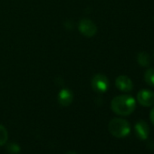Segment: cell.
Wrapping results in <instances>:
<instances>
[{
  "instance_id": "6da1fadb",
  "label": "cell",
  "mask_w": 154,
  "mask_h": 154,
  "mask_svg": "<svg viewBox=\"0 0 154 154\" xmlns=\"http://www.w3.org/2000/svg\"><path fill=\"white\" fill-rule=\"evenodd\" d=\"M111 108L112 112L118 115L128 116L134 112L136 108V101L131 95H119L112 100Z\"/></svg>"
},
{
  "instance_id": "7a4b0ae2",
  "label": "cell",
  "mask_w": 154,
  "mask_h": 154,
  "mask_svg": "<svg viewBox=\"0 0 154 154\" xmlns=\"http://www.w3.org/2000/svg\"><path fill=\"white\" fill-rule=\"evenodd\" d=\"M110 133L116 138H124L131 132L130 123L122 118H113L108 124Z\"/></svg>"
},
{
  "instance_id": "3957f363",
  "label": "cell",
  "mask_w": 154,
  "mask_h": 154,
  "mask_svg": "<svg viewBox=\"0 0 154 154\" xmlns=\"http://www.w3.org/2000/svg\"><path fill=\"white\" fill-rule=\"evenodd\" d=\"M109 79L108 77L103 73L95 74L92 79V87L94 91L98 94L105 93L109 88Z\"/></svg>"
},
{
  "instance_id": "277c9868",
  "label": "cell",
  "mask_w": 154,
  "mask_h": 154,
  "mask_svg": "<svg viewBox=\"0 0 154 154\" xmlns=\"http://www.w3.org/2000/svg\"><path fill=\"white\" fill-rule=\"evenodd\" d=\"M78 29L80 33L85 37H93L97 33L96 25L90 19L84 18L80 20L78 24Z\"/></svg>"
},
{
  "instance_id": "5b68a950",
  "label": "cell",
  "mask_w": 154,
  "mask_h": 154,
  "mask_svg": "<svg viewBox=\"0 0 154 154\" xmlns=\"http://www.w3.org/2000/svg\"><path fill=\"white\" fill-rule=\"evenodd\" d=\"M137 101L140 105L144 107L154 105V92L146 89L139 91L137 94Z\"/></svg>"
},
{
  "instance_id": "8992f818",
  "label": "cell",
  "mask_w": 154,
  "mask_h": 154,
  "mask_svg": "<svg viewBox=\"0 0 154 154\" xmlns=\"http://www.w3.org/2000/svg\"><path fill=\"white\" fill-rule=\"evenodd\" d=\"M134 131L136 136L140 139V140H147L149 134V125L147 124L146 122L140 120L138 121L135 125H134Z\"/></svg>"
},
{
  "instance_id": "52a82bcc",
  "label": "cell",
  "mask_w": 154,
  "mask_h": 154,
  "mask_svg": "<svg viewBox=\"0 0 154 154\" xmlns=\"http://www.w3.org/2000/svg\"><path fill=\"white\" fill-rule=\"evenodd\" d=\"M115 85L118 90L122 92H131L133 89V84L131 78L126 75H120L115 80Z\"/></svg>"
},
{
  "instance_id": "ba28073f",
  "label": "cell",
  "mask_w": 154,
  "mask_h": 154,
  "mask_svg": "<svg viewBox=\"0 0 154 154\" xmlns=\"http://www.w3.org/2000/svg\"><path fill=\"white\" fill-rule=\"evenodd\" d=\"M73 100V94L69 89H63L58 94V103L63 107L69 106Z\"/></svg>"
},
{
  "instance_id": "9c48e42d",
  "label": "cell",
  "mask_w": 154,
  "mask_h": 154,
  "mask_svg": "<svg viewBox=\"0 0 154 154\" xmlns=\"http://www.w3.org/2000/svg\"><path fill=\"white\" fill-rule=\"evenodd\" d=\"M137 61L141 67H148L150 64V57L146 52H140L137 56Z\"/></svg>"
},
{
  "instance_id": "30bf717a",
  "label": "cell",
  "mask_w": 154,
  "mask_h": 154,
  "mask_svg": "<svg viewBox=\"0 0 154 154\" xmlns=\"http://www.w3.org/2000/svg\"><path fill=\"white\" fill-rule=\"evenodd\" d=\"M144 81L147 85L154 87V68H149L145 72Z\"/></svg>"
},
{
  "instance_id": "8fae6325",
  "label": "cell",
  "mask_w": 154,
  "mask_h": 154,
  "mask_svg": "<svg viewBox=\"0 0 154 154\" xmlns=\"http://www.w3.org/2000/svg\"><path fill=\"white\" fill-rule=\"evenodd\" d=\"M8 140V131L5 126L0 124V146L5 145Z\"/></svg>"
},
{
  "instance_id": "7c38bea8",
  "label": "cell",
  "mask_w": 154,
  "mask_h": 154,
  "mask_svg": "<svg viewBox=\"0 0 154 154\" xmlns=\"http://www.w3.org/2000/svg\"><path fill=\"white\" fill-rule=\"evenodd\" d=\"M7 149L10 154H18L20 152V147L17 143H9Z\"/></svg>"
},
{
  "instance_id": "4fadbf2b",
  "label": "cell",
  "mask_w": 154,
  "mask_h": 154,
  "mask_svg": "<svg viewBox=\"0 0 154 154\" xmlns=\"http://www.w3.org/2000/svg\"><path fill=\"white\" fill-rule=\"evenodd\" d=\"M149 118H150V121L152 122V124L154 125V107L151 109L150 111V113H149Z\"/></svg>"
},
{
  "instance_id": "5bb4252c",
  "label": "cell",
  "mask_w": 154,
  "mask_h": 154,
  "mask_svg": "<svg viewBox=\"0 0 154 154\" xmlns=\"http://www.w3.org/2000/svg\"><path fill=\"white\" fill-rule=\"evenodd\" d=\"M66 154H77V153L75 151H68Z\"/></svg>"
},
{
  "instance_id": "9a60e30c",
  "label": "cell",
  "mask_w": 154,
  "mask_h": 154,
  "mask_svg": "<svg viewBox=\"0 0 154 154\" xmlns=\"http://www.w3.org/2000/svg\"><path fill=\"white\" fill-rule=\"evenodd\" d=\"M153 59H154V51H153Z\"/></svg>"
}]
</instances>
